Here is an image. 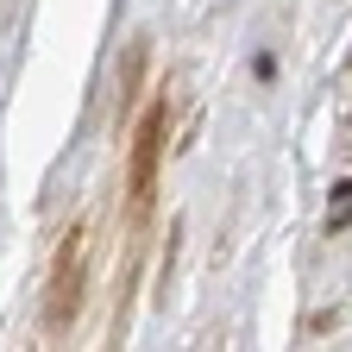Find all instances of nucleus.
I'll list each match as a JSON object with an SVG mask.
<instances>
[{"label":"nucleus","instance_id":"nucleus-1","mask_svg":"<svg viewBox=\"0 0 352 352\" xmlns=\"http://www.w3.org/2000/svg\"><path fill=\"white\" fill-rule=\"evenodd\" d=\"M88 264H95V239H88V220H76V227L57 239L51 252V271H44V333H69L82 302H88Z\"/></svg>","mask_w":352,"mask_h":352},{"label":"nucleus","instance_id":"nucleus-2","mask_svg":"<svg viewBox=\"0 0 352 352\" xmlns=\"http://www.w3.org/2000/svg\"><path fill=\"white\" fill-rule=\"evenodd\" d=\"M164 132H170V107L151 101L139 113V126H132V157H126V227H132V239L145 233V220L157 208V176H164V145H170Z\"/></svg>","mask_w":352,"mask_h":352}]
</instances>
